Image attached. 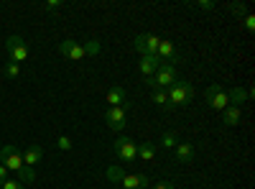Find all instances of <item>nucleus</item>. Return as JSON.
<instances>
[{
	"label": "nucleus",
	"mask_w": 255,
	"mask_h": 189,
	"mask_svg": "<svg viewBox=\"0 0 255 189\" xmlns=\"http://www.w3.org/2000/svg\"><path fill=\"white\" fill-rule=\"evenodd\" d=\"M0 164H3L8 172H15L20 184H28V182L36 179V172L23 164V156H20V151L15 146H3V149H0Z\"/></svg>",
	"instance_id": "f257e3e1"
},
{
	"label": "nucleus",
	"mask_w": 255,
	"mask_h": 189,
	"mask_svg": "<svg viewBox=\"0 0 255 189\" xmlns=\"http://www.w3.org/2000/svg\"><path fill=\"white\" fill-rule=\"evenodd\" d=\"M168 105H171V110L174 108H184V105H189L191 100H194V85L186 79H179L174 82L171 87H168Z\"/></svg>",
	"instance_id": "f03ea898"
},
{
	"label": "nucleus",
	"mask_w": 255,
	"mask_h": 189,
	"mask_svg": "<svg viewBox=\"0 0 255 189\" xmlns=\"http://www.w3.org/2000/svg\"><path fill=\"white\" fill-rule=\"evenodd\" d=\"M174 82H179V69L174 64H168V61H161L156 74L148 79V87L151 90H163V87H171Z\"/></svg>",
	"instance_id": "7ed1b4c3"
},
{
	"label": "nucleus",
	"mask_w": 255,
	"mask_h": 189,
	"mask_svg": "<svg viewBox=\"0 0 255 189\" xmlns=\"http://www.w3.org/2000/svg\"><path fill=\"white\" fill-rule=\"evenodd\" d=\"M130 108H133V105L125 102L123 108H108V110H105V123H108V128L120 133L128 125V110H130Z\"/></svg>",
	"instance_id": "20e7f679"
},
{
	"label": "nucleus",
	"mask_w": 255,
	"mask_h": 189,
	"mask_svg": "<svg viewBox=\"0 0 255 189\" xmlns=\"http://www.w3.org/2000/svg\"><path fill=\"white\" fill-rule=\"evenodd\" d=\"M113 151L118 154V159H120V161L133 164V161L138 159V143H135V141H130L128 136H118V141L113 143Z\"/></svg>",
	"instance_id": "39448f33"
},
{
	"label": "nucleus",
	"mask_w": 255,
	"mask_h": 189,
	"mask_svg": "<svg viewBox=\"0 0 255 189\" xmlns=\"http://www.w3.org/2000/svg\"><path fill=\"white\" fill-rule=\"evenodd\" d=\"M204 102L209 105L212 110L222 113L227 105H230V100H227V90H225L222 85H209V87L204 90Z\"/></svg>",
	"instance_id": "423d86ee"
},
{
	"label": "nucleus",
	"mask_w": 255,
	"mask_h": 189,
	"mask_svg": "<svg viewBox=\"0 0 255 189\" xmlns=\"http://www.w3.org/2000/svg\"><path fill=\"white\" fill-rule=\"evenodd\" d=\"M5 51L10 56V61H15V64H20V61H26L28 59V46H26V41L23 36H8L5 38Z\"/></svg>",
	"instance_id": "0eeeda50"
},
{
	"label": "nucleus",
	"mask_w": 255,
	"mask_h": 189,
	"mask_svg": "<svg viewBox=\"0 0 255 189\" xmlns=\"http://www.w3.org/2000/svg\"><path fill=\"white\" fill-rule=\"evenodd\" d=\"M158 36H153V33H138L135 36V41H133V49L140 54V56H148V54H156L158 51Z\"/></svg>",
	"instance_id": "6e6552de"
},
{
	"label": "nucleus",
	"mask_w": 255,
	"mask_h": 189,
	"mask_svg": "<svg viewBox=\"0 0 255 189\" xmlns=\"http://www.w3.org/2000/svg\"><path fill=\"white\" fill-rule=\"evenodd\" d=\"M59 54L61 56H67L72 61H82V59H87V54H84V46H82V41H61L59 44Z\"/></svg>",
	"instance_id": "1a4fd4ad"
},
{
	"label": "nucleus",
	"mask_w": 255,
	"mask_h": 189,
	"mask_svg": "<svg viewBox=\"0 0 255 189\" xmlns=\"http://www.w3.org/2000/svg\"><path fill=\"white\" fill-rule=\"evenodd\" d=\"M156 56L161 59V61H168V64H181V54L176 51V46L171 44V41H158V51H156Z\"/></svg>",
	"instance_id": "9d476101"
},
{
	"label": "nucleus",
	"mask_w": 255,
	"mask_h": 189,
	"mask_svg": "<svg viewBox=\"0 0 255 189\" xmlns=\"http://www.w3.org/2000/svg\"><path fill=\"white\" fill-rule=\"evenodd\" d=\"M120 187L123 189H148L151 187V179H148L145 174H128L125 172V177L120 179Z\"/></svg>",
	"instance_id": "9b49d317"
},
{
	"label": "nucleus",
	"mask_w": 255,
	"mask_h": 189,
	"mask_svg": "<svg viewBox=\"0 0 255 189\" xmlns=\"http://www.w3.org/2000/svg\"><path fill=\"white\" fill-rule=\"evenodd\" d=\"M158 64H161V59H158L156 54H148V56H140V61H138V72H140V74H143L145 79H151V77L156 74Z\"/></svg>",
	"instance_id": "f8f14e48"
},
{
	"label": "nucleus",
	"mask_w": 255,
	"mask_h": 189,
	"mask_svg": "<svg viewBox=\"0 0 255 189\" xmlns=\"http://www.w3.org/2000/svg\"><path fill=\"white\" fill-rule=\"evenodd\" d=\"M20 156H23V164L28 166V169L36 172V164L41 161V156H44V149H41V146H36V143H31V146H26V149L20 151Z\"/></svg>",
	"instance_id": "ddd939ff"
},
{
	"label": "nucleus",
	"mask_w": 255,
	"mask_h": 189,
	"mask_svg": "<svg viewBox=\"0 0 255 189\" xmlns=\"http://www.w3.org/2000/svg\"><path fill=\"white\" fill-rule=\"evenodd\" d=\"M253 97V90H245V87H232V90H227V100H230V105H235V108H240L243 102H248Z\"/></svg>",
	"instance_id": "4468645a"
},
{
	"label": "nucleus",
	"mask_w": 255,
	"mask_h": 189,
	"mask_svg": "<svg viewBox=\"0 0 255 189\" xmlns=\"http://www.w3.org/2000/svg\"><path fill=\"white\" fill-rule=\"evenodd\" d=\"M105 102H110V108H123V105L128 102L125 100V90L120 85H113L108 90V95H105Z\"/></svg>",
	"instance_id": "2eb2a0df"
},
{
	"label": "nucleus",
	"mask_w": 255,
	"mask_h": 189,
	"mask_svg": "<svg viewBox=\"0 0 255 189\" xmlns=\"http://www.w3.org/2000/svg\"><path fill=\"white\" fill-rule=\"evenodd\" d=\"M174 156H176L179 164H189L191 159H194V146L179 141V143H176V149H174Z\"/></svg>",
	"instance_id": "dca6fc26"
},
{
	"label": "nucleus",
	"mask_w": 255,
	"mask_h": 189,
	"mask_svg": "<svg viewBox=\"0 0 255 189\" xmlns=\"http://www.w3.org/2000/svg\"><path fill=\"white\" fill-rule=\"evenodd\" d=\"M240 118H243V110H240V108H235V105H227V108L222 110V123L227 125V128L238 125V123H240Z\"/></svg>",
	"instance_id": "f3484780"
},
{
	"label": "nucleus",
	"mask_w": 255,
	"mask_h": 189,
	"mask_svg": "<svg viewBox=\"0 0 255 189\" xmlns=\"http://www.w3.org/2000/svg\"><path fill=\"white\" fill-rule=\"evenodd\" d=\"M138 159L153 161L156 159V143H138Z\"/></svg>",
	"instance_id": "a211bd4d"
},
{
	"label": "nucleus",
	"mask_w": 255,
	"mask_h": 189,
	"mask_svg": "<svg viewBox=\"0 0 255 189\" xmlns=\"http://www.w3.org/2000/svg\"><path fill=\"white\" fill-rule=\"evenodd\" d=\"M158 143H161V149H171V151H174V149H176V143H179V133L166 131V133L161 136V141H158Z\"/></svg>",
	"instance_id": "6ab92c4d"
},
{
	"label": "nucleus",
	"mask_w": 255,
	"mask_h": 189,
	"mask_svg": "<svg viewBox=\"0 0 255 189\" xmlns=\"http://www.w3.org/2000/svg\"><path fill=\"white\" fill-rule=\"evenodd\" d=\"M105 177H108L113 184H120V179L125 177V169H123V166H115V164H113V166H108V172H105Z\"/></svg>",
	"instance_id": "aec40b11"
},
{
	"label": "nucleus",
	"mask_w": 255,
	"mask_h": 189,
	"mask_svg": "<svg viewBox=\"0 0 255 189\" xmlns=\"http://www.w3.org/2000/svg\"><path fill=\"white\" fill-rule=\"evenodd\" d=\"M82 46H84V54L87 56H97L100 51H102V44L97 38H90V41H82Z\"/></svg>",
	"instance_id": "412c9836"
},
{
	"label": "nucleus",
	"mask_w": 255,
	"mask_h": 189,
	"mask_svg": "<svg viewBox=\"0 0 255 189\" xmlns=\"http://www.w3.org/2000/svg\"><path fill=\"white\" fill-rule=\"evenodd\" d=\"M158 108H163V110H171V105H168V95H166V90H153V97H151Z\"/></svg>",
	"instance_id": "4be33fe9"
},
{
	"label": "nucleus",
	"mask_w": 255,
	"mask_h": 189,
	"mask_svg": "<svg viewBox=\"0 0 255 189\" xmlns=\"http://www.w3.org/2000/svg\"><path fill=\"white\" fill-rule=\"evenodd\" d=\"M3 74H5L8 79H15V77H20V64H15V61H8V64L3 67Z\"/></svg>",
	"instance_id": "5701e85b"
},
{
	"label": "nucleus",
	"mask_w": 255,
	"mask_h": 189,
	"mask_svg": "<svg viewBox=\"0 0 255 189\" xmlns=\"http://www.w3.org/2000/svg\"><path fill=\"white\" fill-rule=\"evenodd\" d=\"M56 149L59 151H72V138L69 136H59L56 138Z\"/></svg>",
	"instance_id": "b1692460"
},
{
	"label": "nucleus",
	"mask_w": 255,
	"mask_h": 189,
	"mask_svg": "<svg viewBox=\"0 0 255 189\" xmlns=\"http://www.w3.org/2000/svg\"><path fill=\"white\" fill-rule=\"evenodd\" d=\"M230 10L235 13L238 18H245V15H248V8H245V3H230Z\"/></svg>",
	"instance_id": "393cba45"
},
{
	"label": "nucleus",
	"mask_w": 255,
	"mask_h": 189,
	"mask_svg": "<svg viewBox=\"0 0 255 189\" xmlns=\"http://www.w3.org/2000/svg\"><path fill=\"white\" fill-rule=\"evenodd\" d=\"M59 8H64V0H49V3H44L41 5V10H59Z\"/></svg>",
	"instance_id": "a878e982"
},
{
	"label": "nucleus",
	"mask_w": 255,
	"mask_h": 189,
	"mask_svg": "<svg viewBox=\"0 0 255 189\" xmlns=\"http://www.w3.org/2000/svg\"><path fill=\"white\" fill-rule=\"evenodd\" d=\"M191 8H199V10H215V3H212V0H199V3H191Z\"/></svg>",
	"instance_id": "bb28decb"
},
{
	"label": "nucleus",
	"mask_w": 255,
	"mask_h": 189,
	"mask_svg": "<svg viewBox=\"0 0 255 189\" xmlns=\"http://www.w3.org/2000/svg\"><path fill=\"white\" fill-rule=\"evenodd\" d=\"M0 189H23V184H20L18 179H5L3 184H0Z\"/></svg>",
	"instance_id": "cd10ccee"
},
{
	"label": "nucleus",
	"mask_w": 255,
	"mask_h": 189,
	"mask_svg": "<svg viewBox=\"0 0 255 189\" xmlns=\"http://www.w3.org/2000/svg\"><path fill=\"white\" fill-rule=\"evenodd\" d=\"M243 26H245V28H248L250 33L255 31V15H253V13H248V15L243 18Z\"/></svg>",
	"instance_id": "c85d7f7f"
},
{
	"label": "nucleus",
	"mask_w": 255,
	"mask_h": 189,
	"mask_svg": "<svg viewBox=\"0 0 255 189\" xmlns=\"http://www.w3.org/2000/svg\"><path fill=\"white\" fill-rule=\"evenodd\" d=\"M151 189H176V184H174V182H158V184H153Z\"/></svg>",
	"instance_id": "c756f323"
},
{
	"label": "nucleus",
	"mask_w": 255,
	"mask_h": 189,
	"mask_svg": "<svg viewBox=\"0 0 255 189\" xmlns=\"http://www.w3.org/2000/svg\"><path fill=\"white\" fill-rule=\"evenodd\" d=\"M8 174H10V172H8V169H5V166H3V164H0V184H3V182H5V179H10V177H8Z\"/></svg>",
	"instance_id": "7c9ffc66"
}]
</instances>
